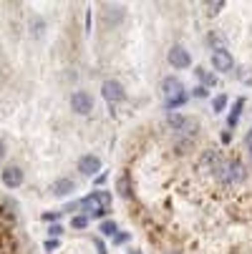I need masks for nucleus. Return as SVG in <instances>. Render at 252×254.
I'll list each match as a JSON object with an SVG mask.
<instances>
[{"mask_svg":"<svg viewBox=\"0 0 252 254\" xmlns=\"http://www.w3.org/2000/svg\"><path fill=\"white\" fill-rule=\"evenodd\" d=\"M91 194H93V199L98 201V206H101V209L109 211V206H111V191H103V189H98V191H91Z\"/></svg>","mask_w":252,"mask_h":254,"instance_id":"obj_11","label":"nucleus"},{"mask_svg":"<svg viewBox=\"0 0 252 254\" xmlns=\"http://www.w3.org/2000/svg\"><path fill=\"white\" fill-rule=\"evenodd\" d=\"M43 249H46V252H53V249H58V239H48V242L43 244Z\"/></svg>","mask_w":252,"mask_h":254,"instance_id":"obj_22","label":"nucleus"},{"mask_svg":"<svg viewBox=\"0 0 252 254\" xmlns=\"http://www.w3.org/2000/svg\"><path fill=\"white\" fill-rule=\"evenodd\" d=\"M207 8H209V13H212V15H217V13L225 8V3H222V0H214V3H207Z\"/></svg>","mask_w":252,"mask_h":254,"instance_id":"obj_19","label":"nucleus"},{"mask_svg":"<svg viewBox=\"0 0 252 254\" xmlns=\"http://www.w3.org/2000/svg\"><path fill=\"white\" fill-rule=\"evenodd\" d=\"M212 65H214V70H220V73H230V70H232V65H235V61H232L230 51H225V48H217V51L212 53Z\"/></svg>","mask_w":252,"mask_h":254,"instance_id":"obj_3","label":"nucleus"},{"mask_svg":"<svg viewBox=\"0 0 252 254\" xmlns=\"http://www.w3.org/2000/svg\"><path fill=\"white\" fill-rule=\"evenodd\" d=\"M93 244H96V249H98V254H109V252H106V244H103V242H101L98 237L93 239Z\"/></svg>","mask_w":252,"mask_h":254,"instance_id":"obj_23","label":"nucleus"},{"mask_svg":"<svg viewBox=\"0 0 252 254\" xmlns=\"http://www.w3.org/2000/svg\"><path fill=\"white\" fill-rule=\"evenodd\" d=\"M3 159H5V141L0 138V161H3Z\"/></svg>","mask_w":252,"mask_h":254,"instance_id":"obj_27","label":"nucleus"},{"mask_svg":"<svg viewBox=\"0 0 252 254\" xmlns=\"http://www.w3.org/2000/svg\"><path fill=\"white\" fill-rule=\"evenodd\" d=\"M71 108H74L79 116H86V114L93 111V98L86 91H76L74 96H71Z\"/></svg>","mask_w":252,"mask_h":254,"instance_id":"obj_1","label":"nucleus"},{"mask_svg":"<svg viewBox=\"0 0 252 254\" xmlns=\"http://www.w3.org/2000/svg\"><path fill=\"white\" fill-rule=\"evenodd\" d=\"M86 33H88V35H91V10H88V13H86Z\"/></svg>","mask_w":252,"mask_h":254,"instance_id":"obj_28","label":"nucleus"},{"mask_svg":"<svg viewBox=\"0 0 252 254\" xmlns=\"http://www.w3.org/2000/svg\"><path fill=\"white\" fill-rule=\"evenodd\" d=\"M126 239H129V234H114V242H116V244H124Z\"/></svg>","mask_w":252,"mask_h":254,"instance_id":"obj_25","label":"nucleus"},{"mask_svg":"<svg viewBox=\"0 0 252 254\" xmlns=\"http://www.w3.org/2000/svg\"><path fill=\"white\" fill-rule=\"evenodd\" d=\"M116 189H119V194H121L124 199H129V196H131V189H129V174H124V176L119 179Z\"/></svg>","mask_w":252,"mask_h":254,"instance_id":"obj_14","label":"nucleus"},{"mask_svg":"<svg viewBox=\"0 0 252 254\" xmlns=\"http://www.w3.org/2000/svg\"><path fill=\"white\" fill-rule=\"evenodd\" d=\"M79 171H81L84 176H96V174L101 171V159H98V156H91V154L81 156V159H79Z\"/></svg>","mask_w":252,"mask_h":254,"instance_id":"obj_6","label":"nucleus"},{"mask_svg":"<svg viewBox=\"0 0 252 254\" xmlns=\"http://www.w3.org/2000/svg\"><path fill=\"white\" fill-rule=\"evenodd\" d=\"M74 189H76V181L74 179H58V181H53V187H51V191L56 196H68Z\"/></svg>","mask_w":252,"mask_h":254,"instance_id":"obj_8","label":"nucleus"},{"mask_svg":"<svg viewBox=\"0 0 252 254\" xmlns=\"http://www.w3.org/2000/svg\"><path fill=\"white\" fill-rule=\"evenodd\" d=\"M169 63H171L174 68H189V65H192V56H189V51H187L184 46H171V51H169Z\"/></svg>","mask_w":252,"mask_h":254,"instance_id":"obj_4","label":"nucleus"},{"mask_svg":"<svg viewBox=\"0 0 252 254\" xmlns=\"http://www.w3.org/2000/svg\"><path fill=\"white\" fill-rule=\"evenodd\" d=\"M101 93H103V98L109 101V103H121L126 98V91H124V86L119 81H103Z\"/></svg>","mask_w":252,"mask_h":254,"instance_id":"obj_2","label":"nucleus"},{"mask_svg":"<svg viewBox=\"0 0 252 254\" xmlns=\"http://www.w3.org/2000/svg\"><path fill=\"white\" fill-rule=\"evenodd\" d=\"M121 18H124V8H121V5L106 8V20H109V23H119Z\"/></svg>","mask_w":252,"mask_h":254,"instance_id":"obj_13","label":"nucleus"},{"mask_svg":"<svg viewBox=\"0 0 252 254\" xmlns=\"http://www.w3.org/2000/svg\"><path fill=\"white\" fill-rule=\"evenodd\" d=\"M197 76H199V78H202V81H204L207 86H214V76H209V73H204V70H202V68H197Z\"/></svg>","mask_w":252,"mask_h":254,"instance_id":"obj_20","label":"nucleus"},{"mask_svg":"<svg viewBox=\"0 0 252 254\" xmlns=\"http://www.w3.org/2000/svg\"><path fill=\"white\" fill-rule=\"evenodd\" d=\"M242 108H245V98H237V101H235V106H232V111H230V116H227V126H230V128H235V126H237Z\"/></svg>","mask_w":252,"mask_h":254,"instance_id":"obj_10","label":"nucleus"},{"mask_svg":"<svg viewBox=\"0 0 252 254\" xmlns=\"http://www.w3.org/2000/svg\"><path fill=\"white\" fill-rule=\"evenodd\" d=\"M247 151H250V159H252V128L247 133Z\"/></svg>","mask_w":252,"mask_h":254,"instance_id":"obj_26","label":"nucleus"},{"mask_svg":"<svg viewBox=\"0 0 252 254\" xmlns=\"http://www.w3.org/2000/svg\"><path fill=\"white\" fill-rule=\"evenodd\" d=\"M222 171H227V174L222 176L225 181H240V179H245V174H242V166H240L237 161H232V164L222 166Z\"/></svg>","mask_w":252,"mask_h":254,"instance_id":"obj_9","label":"nucleus"},{"mask_svg":"<svg viewBox=\"0 0 252 254\" xmlns=\"http://www.w3.org/2000/svg\"><path fill=\"white\" fill-rule=\"evenodd\" d=\"M48 234H51V237H61V234H63V227H61V224H53V227L48 229Z\"/></svg>","mask_w":252,"mask_h":254,"instance_id":"obj_21","label":"nucleus"},{"mask_svg":"<svg viewBox=\"0 0 252 254\" xmlns=\"http://www.w3.org/2000/svg\"><path fill=\"white\" fill-rule=\"evenodd\" d=\"M58 216H61V211H51V214H43V219H46V222H56Z\"/></svg>","mask_w":252,"mask_h":254,"instance_id":"obj_24","label":"nucleus"},{"mask_svg":"<svg viewBox=\"0 0 252 254\" xmlns=\"http://www.w3.org/2000/svg\"><path fill=\"white\" fill-rule=\"evenodd\" d=\"M98 229H101V234H103V237H114V234L119 232L116 222H109V219H106V222H101V227H98Z\"/></svg>","mask_w":252,"mask_h":254,"instance_id":"obj_15","label":"nucleus"},{"mask_svg":"<svg viewBox=\"0 0 252 254\" xmlns=\"http://www.w3.org/2000/svg\"><path fill=\"white\" fill-rule=\"evenodd\" d=\"M187 98H189L187 93H184V96H179V98H171V101H167V108H169V111H174V108L184 106V103H187Z\"/></svg>","mask_w":252,"mask_h":254,"instance_id":"obj_17","label":"nucleus"},{"mask_svg":"<svg viewBox=\"0 0 252 254\" xmlns=\"http://www.w3.org/2000/svg\"><path fill=\"white\" fill-rule=\"evenodd\" d=\"M167 121H169V126H171L174 131H182V128L187 126V119H184V116H179V114H169Z\"/></svg>","mask_w":252,"mask_h":254,"instance_id":"obj_12","label":"nucleus"},{"mask_svg":"<svg viewBox=\"0 0 252 254\" xmlns=\"http://www.w3.org/2000/svg\"><path fill=\"white\" fill-rule=\"evenodd\" d=\"M162 93L167 96V101H171V98L184 96V86H182V81H179V78L169 76V78H164V81H162Z\"/></svg>","mask_w":252,"mask_h":254,"instance_id":"obj_5","label":"nucleus"},{"mask_svg":"<svg viewBox=\"0 0 252 254\" xmlns=\"http://www.w3.org/2000/svg\"><path fill=\"white\" fill-rule=\"evenodd\" d=\"M88 224V216H74V219H71V227L74 229H84Z\"/></svg>","mask_w":252,"mask_h":254,"instance_id":"obj_18","label":"nucleus"},{"mask_svg":"<svg viewBox=\"0 0 252 254\" xmlns=\"http://www.w3.org/2000/svg\"><path fill=\"white\" fill-rule=\"evenodd\" d=\"M3 184H5L8 189H18V187L23 184V171H20L18 166L3 169Z\"/></svg>","mask_w":252,"mask_h":254,"instance_id":"obj_7","label":"nucleus"},{"mask_svg":"<svg viewBox=\"0 0 252 254\" xmlns=\"http://www.w3.org/2000/svg\"><path fill=\"white\" fill-rule=\"evenodd\" d=\"M225 106H227V96H225V93L214 96V101H212V108H214V114H222V111H225Z\"/></svg>","mask_w":252,"mask_h":254,"instance_id":"obj_16","label":"nucleus"}]
</instances>
